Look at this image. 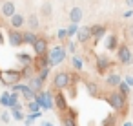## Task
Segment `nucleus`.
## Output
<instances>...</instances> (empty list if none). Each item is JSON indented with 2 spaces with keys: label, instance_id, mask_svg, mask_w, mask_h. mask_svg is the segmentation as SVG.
Masks as SVG:
<instances>
[{
  "label": "nucleus",
  "instance_id": "1",
  "mask_svg": "<svg viewBox=\"0 0 133 126\" xmlns=\"http://www.w3.org/2000/svg\"><path fill=\"white\" fill-rule=\"evenodd\" d=\"M106 102H108V104H109L115 111H124V110H126V97H124L122 93H118L117 90L108 93Z\"/></svg>",
  "mask_w": 133,
  "mask_h": 126
},
{
  "label": "nucleus",
  "instance_id": "2",
  "mask_svg": "<svg viewBox=\"0 0 133 126\" xmlns=\"http://www.w3.org/2000/svg\"><path fill=\"white\" fill-rule=\"evenodd\" d=\"M117 59L122 66H129L133 64V51L129 49V46L126 42H120L118 48H117Z\"/></svg>",
  "mask_w": 133,
  "mask_h": 126
},
{
  "label": "nucleus",
  "instance_id": "3",
  "mask_svg": "<svg viewBox=\"0 0 133 126\" xmlns=\"http://www.w3.org/2000/svg\"><path fill=\"white\" fill-rule=\"evenodd\" d=\"M53 86H55L57 91H62V90L69 88L71 86V75L68 71H57L55 77H53Z\"/></svg>",
  "mask_w": 133,
  "mask_h": 126
},
{
  "label": "nucleus",
  "instance_id": "4",
  "mask_svg": "<svg viewBox=\"0 0 133 126\" xmlns=\"http://www.w3.org/2000/svg\"><path fill=\"white\" fill-rule=\"evenodd\" d=\"M66 59V48L64 46H55L48 51V60H49V66H57L60 62H64Z\"/></svg>",
  "mask_w": 133,
  "mask_h": 126
},
{
  "label": "nucleus",
  "instance_id": "5",
  "mask_svg": "<svg viewBox=\"0 0 133 126\" xmlns=\"http://www.w3.org/2000/svg\"><path fill=\"white\" fill-rule=\"evenodd\" d=\"M20 79H22V71H18V70H6V71L2 73V80H4V84H8V86L18 84Z\"/></svg>",
  "mask_w": 133,
  "mask_h": 126
},
{
  "label": "nucleus",
  "instance_id": "6",
  "mask_svg": "<svg viewBox=\"0 0 133 126\" xmlns=\"http://www.w3.org/2000/svg\"><path fill=\"white\" fill-rule=\"evenodd\" d=\"M35 102L40 106V108H46V110H51L55 108V102H53V97L49 91H42V93H37L35 97Z\"/></svg>",
  "mask_w": 133,
  "mask_h": 126
},
{
  "label": "nucleus",
  "instance_id": "7",
  "mask_svg": "<svg viewBox=\"0 0 133 126\" xmlns=\"http://www.w3.org/2000/svg\"><path fill=\"white\" fill-rule=\"evenodd\" d=\"M33 49H35V55L37 57H42V55H48V40L44 37H38L33 44Z\"/></svg>",
  "mask_w": 133,
  "mask_h": 126
},
{
  "label": "nucleus",
  "instance_id": "8",
  "mask_svg": "<svg viewBox=\"0 0 133 126\" xmlns=\"http://www.w3.org/2000/svg\"><path fill=\"white\" fill-rule=\"evenodd\" d=\"M95 64H97V71L98 73H106L108 68L111 66V60H109L108 55H98V57H95Z\"/></svg>",
  "mask_w": 133,
  "mask_h": 126
},
{
  "label": "nucleus",
  "instance_id": "9",
  "mask_svg": "<svg viewBox=\"0 0 133 126\" xmlns=\"http://www.w3.org/2000/svg\"><path fill=\"white\" fill-rule=\"evenodd\" d=\"M89 39H91V28H89V26L78 28V31H77V40H78V44H86Z\"/></svg>",
  "mask_w": 133,
  "mask_h": 126
},
{
  "label": "nucleus",
  "instance_id": "10",
  "mask_svg": "<svg viewBox=\"0 0 133 126\" xmlns=\"http://www.w3.org/2000/svg\"><path fill=\"white\" fill-rule=\"evenodd\" d=\"M8 39H9V44L15 46V48L24 44V40H22V33H20L18 29H9V31H8Z\"/></svg>",
  "mask_w": 133,
  "mask_h": 126
},
{
  "label": "nucleus",
  "instance_id": "11",
  "mask_svg": "<svg viewBox=\"0 0 133 126\" xmlns=\"http://www.w3.org/2000/svg\"><path fill=\"white\" fill-rule=\"evenodd\" d=\"M0 11H2V17L6 18H11L17 9H15V2H11V0H6V2H2V8H0Z\"/></svg>",
  "mask_w": 133,
  "mask_h": 126
},
{
  "label": "nucleus",
  "instance_id": "12",
  "mask_svg": "<svg viewBox=\"0 0 133 126\" xmlns=\"http://www.w3.org/2000/svg\"><path fill=\"white\" fill-rule=\"evenodd\" d=\"M106 31H108L106 26H102V24H95V26L91 28V39H93L95 42H98L102 37H106Z\"/></svg>",
  "mask_w": 133,
  "mask_h": 126
},
{
  "label": "nucleus",
  "instance_id": "13",
  "mask_svg": "<svg viewBox=\"0 0 133 126\" xmlns=\"http://www.w3.org/2000/svg\"><path fill=\"white\" fill-rule=\"evenodd\" d=\"M118 37L115 35V33H109L108 37H106V40H104V46H106V49L108 51H117V48H118Z\"/></svg>",
  "mask_w": 133,
  "mask_h": 126
},
{
  "label": "nucleus",
  "instance_id": "14",
  "mask_svg": "<svg viewBox=\"0 0 133 126\" xmlns=\"http://www.w3.org/2000/svg\"><path fill=\"white\" fill-rule=\"evenodd\" d=\"M53 102H55V106H57L60 111H66V110L69 108V104H68V99L64 97V93H62V91H57V95L53 97Z\"/></svg>",
  "mask_w": 133,
  "mask_h": 126
},
{
  "label": "nucleus",
  "instance_id": "15",
  "mask_svg": "<svg viewBox=\"0 0 133 126\" xmlns=\"http://www.w3.org/2000/svg\"><path fill=\"white\" fill-rule=\"evenodd\" d=\"M122 82V77L118 73H109L106 77V86L108 88H118V84Z\"/></svg>",
  "mask_w": 133,
  "mask_h": 126
},
{
  "label": "nucleus",
  "instance_id": "16",
  "mask_svg": "<svg viewBox=\"0 0 133 126\" xmlns=\"http://www.w3.org/2000/svg\"><path fill=\"white\" fill-rule=\"evenodd\" d=\"M84 18V11L80 9V8H73L71 11H69V20H71V24H77L78 26V22Z\"/></svg>",
  "mask_w": 133,
  "mask_h": 126
},
{
  "label": "nucleus",
  "instance_id": "17",
  "mask_svg": "<svg viewBox=\"0 0 133 126\" xmlns=\"http://www.w3.org/2000/svg\"><path fill=\"white\" fill-rule=\"evenodd\" d=\"M9 20H11V28H13V29H18V28H22V26L26 24V18H24V15H20V13H15Z\"/></svg>",
  "mask_w": 133,
  "mask_h": 126
},
{
  "label": "nucleus",
  "instance_id": "18",
  "mask_svg": "<svg viewBox=\"0 0 133 126\" xmlns=\"http://www.w3.org/2000/svg\"><path fill=\"white\" fill-rule=\"evenodd\" d=\"M40 15H42L44 18H51V15H53V6H51V2H44V4L40 6Z\"/></svg>",
  "mask_w": 133,
  "mask_h": 126
},
{
  "label": "nucleus",
  "instance_id": "19",
  "mask_svg": "<svg viewBox=\"0 0 133 126\" xmlns=\"http://www.w3.org/2000/svg\"><path fill=\"white\" fill-rule=\"evenodd\" d=\"M86 88H88V93L93 95V97H100V86L97 82H86Z\"/></svg>",
  "mask_w": 133,
  "mask_h": 126
},
{
  "label": "nucleus",
  "instance_id": "20",
  "mask_svg": "<svg viewBox=\"0 0 133 126\" xmlns=\"http://www.w3.org/2000/svg\"><path fill=\"white\" fill-rule=\"evenodd\" d=\"M38 26H40L38 15H29V17H28V28H29V31H37Z\"/></svg>",
  "mask_w": 133,
  "mask_h": 126
},
{
  "label": "nucleus",
  "instance_id": "21",
  "mask_svg": "<svg viewBox=\"0 0 133 126\" xmlns=\"http://www.w3.org/2000/svg\"><path fill=\"white\" fill-rule=\"evenodd\" d=\"M20 91H22V95H24L28 100H33V99L37 97V93H35L29 86H26V84H20Z\"/></svg>",
  "mask_w": 133,
  "mask_h": 126
},
{
  "label": "nucleus",
  "instance_id": "22",
  "mask_svg": "<svg viewBox=\"0 0 133 126\" xmlns=\"http://www.w3.org/2000/svg\"><path fill=\"white\" fill-rule=\"evenodd\" d=\"M37 39H38V37H37L33 31H26V33H22V40H24V44H29V46H33Z\"/></svg>",
  "mask_w": 133,
  "mask_h": 126
},
{
  "label": "nucleus",
  "instance_id": "23",
  "mask_svg": "<svg viewBox=\"0 0 133 126\" xmlns=\"http://www.w3.org/2000/svg\"><path fill=\"white\" fill-rule=\"evenodd\" d=\"M35 66L38 68V71H40L42 68H49V60H48V55L37 57V59H35Z\"/></svg>",
  "mask_w": 133,
  "mask_h": 126
},
{
  "label": "nucleus",
  "instance_id": "24",
  "mask_svg": "<svg viewBox=\"0 0 133 126\" xmlns=\"http://www.w3.org/2000/svg\"><path fill=\"white\" fill-rule=\"evenodd\" d=\"M42 84H44V80H40L38 77H33V79L29 80V88H31L35 93H38V91L42 90Z\"/></svg>",
  "mask_w": 133,
  "mask_h": 126
},
{
  "label": "nucleus",
  "instance_id": "25",
  "mask_svg": "<svg viewBox=\"0 0 133 126\" xmlns=\"http://www.w3.org/2000/svg\"><path fill=\"white\" fill-rule=\"evenodd\" d=\"M17 59H18V62L24 64V66H31V62H33V57H31L29 53H18Z\"/></svg>",
  "mask_w": 133,
  "mask_h": 126
},
{
  "label": "nucleus",
  "instance_id": "26",
  "mask_svg": "<svg viewBox=\"0 0 133 126\" xmlns=\"http://www.w3.org/2000/svg\"><path fill=\"white\" fill-rule=\"evenodd\" d=\"M71 64H73V68H75V70H78V71L84 68V60H82L78 55H73V57H71Z\"/></svg>",
  "mask_w": 133,
  "mask_h": 126
},
{
  "label": "nucleus",
  "instance_id": "27",
  "mask_svg": "<svg viewBox=\"0 0 133 126\" xmlns=\"http://www.w3.org/2000/svg\"><path fill=\"white\" fill-rule=\"evenodd\" d=\"M115 122H117V115H115V113H109V115L102 121V126H115Z\"/></svg>",
  "mask_w": 133,
  "mask_h": 126
},
{
  "label": "nucleus",
  "instance_id": "28",
  "mask_svg": "<svg viewBox=\"0 0 133 126\" xmlns=\"http://www.w3.org/2000/svg\"><path fill=\"white\" fill-rule=\"evenodd\" d=\"M129 90H131V88H129V86H128L126 82H120V84H118V90H117V91H118V93H122L124 97H128V95H129Z\"/></svg>",
  "mask_w": 133,
  "mask_h": 126
},
{
  "label": "nucleus",
  "instance_id": "29",
  "mask_svg": "<svg viewBox=\"0 0 133 126\" xmlns=\"http://www.w3.org/2000/svg\"><path fill=\"white\" fill-rule=\"evenodd\" d=\"M124 35H126L128 40H133V24H128L124 28Z\"/></svg>",
  "mask_w": 133,
  "mask_h": 126
},
{
  "label": "nucleus",
  "instance_id": "30",
  "mask_svg": "<svg viewBox=\"0 0 133 126\" xmlns=\"http://www.w3.org/2000/svg\"><path fill=\"white\" fill-rule=\"evenodd\" d=\"M17 100H18V93H15V91H13V93H9V108L17 106V104H18Z\"/></svg>",
  "mask_w": 133,
  "mask_h": 126
},
{
  "label": "nucleus",
  "instance_id": "31",
  "mask_svg": "<svg viewBox=\"0 0 133 126\" xmlns=\"http://www.w3.org/2000/svg\"><path fill=\"white\" fill-rule=\"evenodd\" d=\"M66 31H68V37H73V35H77V31H78V26H77V24H71L69 28H66Z\"/></svg>",
  "mask_w": 133,
  "mask_h": 126
},
{
  "label": "nucleus",
  "instance_id": "32",
  "mask_svg": "<svg viewBox=\"0 0 133 126\" xmlns=\"http://www.w3.org/2000/svg\"><path fill=\"white\" fill-rule=\"evenodd\" d=\"M38 117H40V111H37V113H29V115H28V119H26V124H28V126H29V124H33V121H35V119H38Z\"/></svg>",
  "mask_w": 133,
  "mask_h": 126
},
{
  "label": "nucleus",
  "instance_id": "33",
  "mask_svg": "<svg viewBox=\"0 0 133 126\" xmlns=\"http://www.w3.org/2000/svg\"><path fill=\"white\" fill-rule=\"evenodd\" d=\"M48 75H49V68H42V70L38 71V79H40V80H46Z\"/></svg>",
  "mask_w": 133,
  "mask_h": 126
},
{
  "label": "nucleus",
  "instance_id": "34",
  "mask_svg": "<svg viewBox=\"0 0 133 126\" xmlns=\"http://www.w3.org/2000/svg\"><path fill=\"white\" fill-rule=\"evenodd\" d=\"M62 124H64V126H77V122H75L73 119H69V117H66V115L62 117Z\"/></svg>",
  "mask_w": 133,
  "mask_h": 126
},
{
  "label": "nucleus",
  "instance_id": "35",
  "mask_svg": "<svg viewBox=\"0 0 133 126\" xmlns=\"http://www.w3.org/2000/svg\"><path fill=\"white\" fill-rule=\"evenodd\" d=\"M0 104H2V106H9V93H4L2 97H0Z\"/></svg>",
  "mask_w": 133,
  "mask_h": 126
},
{
  "label": "nucleus",
  "instance_id": "36",
  "mask_svg": "<svg viewBox=\"0 0 133 126\" xmlns=\"http://www.w3.org/2000/svg\"><path fill=\"white\" fill-rule=\"evenodd\" d=\"M57 37H58V40H66V39H68V31H66V29H58Z\"/></svg>",
  "mask_w": 133,
  "mask_h": 126
},
{
  "label": "nucleus",
  "instance_id": "37",
  "mask_svg": "<svg viewBox=\"0 0 133 126\" xmlns=\"http://www.w3.org/2000/svg\"><path fill=\"white\" fill-rule=\"evenodd\" d=\"M13 119H15V121H22V119H24L22 111H20V110H13Z\"/></svg>",
  "mask_w": 133,
  "mask_h": 126
},
{
  "label": "nucleus",
  "instance_id": "38",
  "mask_svg": "<svg viewBox=\"0 0 133 126\" xmlns=\"http://www.w3.org/2000/svg\"><path fill=\"white\" fill-rule=\"evenodd\" d=\"M28 108H29V110H31V113H37V111H38V108H40V106H38V104H37V102H29V104H28Z\"/></svg>",
  "mask_w": 133,
  "mask_h": 126
},
{
  "label": "nucleus",
  "instance_id": "39",
  "mask_svg": "<svg viewBox=\"0 0 133 126\" xmlns=\"http://www.w3.org/2000/svg\"><path fill=\"white\" fill-rule=\"evenodd\" d=\"M68 49H69L71 53H75V51H77V44H75V42H68Z\"/></svg>",
  "mask_w": 133,
  "mask_h": 126
},
{
  "label": "nucleus",
  "instance_id": "40",
  "mask_svg": "<svg viewBox=\"0 0 133 126\" xmlns=\"http://www.w3.org/2000/svg\"><path fill=\"white\" fill-rule=\"evenodd\" d=\"M124 80H126V84H128L129 88L133 86V77H131V75H126V77H124Z\"/></svg>",
  "mask_w": 133,
  "mask_h": 126
},
{
  "label": "nucleus",
  "instance_id": "41",
  "mask_svg": "<svg viewBox=\"0 0 133 126\" xmlns=\"http://www.w3.org/2000/svg\"><path fill=\"white\" fill-rule=\"evenodd\" d=\"M0 121H2V122H9V113H2V115H0Z\"/></svg>",
  "mask_w": 133,
  "mask_h": 126
},
{
  "label": "nucleus",
  "instance_id": "42",
  "mask_svg": "<svg viewBox=\"0 0 133 126\" xmlns=\"http://www.w3.org/2000/svg\"><path fill=\"white\" fill-rule=\"evenodd\" d=\"M122 17H124V18H129V17H133V11H131V9H129V11H126V13H124V15H122Z\"/></svg>",
  "mask_w": 133,
  "mask_h": 126
},
{
  "label": "nucleus",
  "instance_id": "43",
  "mask_svg": "<svg viewBox=\"0 0 133 126\" xmlns=\"http://www.w3.org/2000/svg\"><path fill=\"white\" fill-rule=\"evenodd\" d=\"M124 2H126V6H128L129 9H133V0H124Z\"/></svg>",
  "mask_w": 133,
  "mask_h": 126
},
{
  "label": "nucleus",
  "instance_id": "44",
  "mask_svg": "<svg viewBox=\"0 0 133 126\" xmlns=\"http://www.w3.org/2000/svg\"><path fill=\"white\" fill-rule=\"evenodd\" d=\"M0 44H4V35L0 33Z\"/></svg>",
  "mask_w": 133,
  "mask_h": 126
},
{
  "label": "nucleus",
  "instance_id": "45",
  "mask_svg": "<svg viewBox=\"0 0 133 126\" xmlns=\"http://www.w3.org/2000/svg\"><path fill=\"white\" fill-rule=\"evenodd\" d=\"M42 126H53L51 122H42Z\"/></svg>",
  "mask_w": 133,
  "mask_h": 126
},
{
  "label": "nucleus",
  "instance_id": "46",
  "mask_svg": "<svg viewBox=\"0 0 133 126\" xmlns=\"http://www.w3.org/2000/svg\"><path fill=\"white\" fill-rule=\"evenodd\" d=\"M124 126H133V124L131 122H124Z\"/></svg>",
  "mask_w": 133,
  "mask_h": 126
},
{
  "label": "nucleus",
  "instance_id": "47",
  "mask_svg": "<svg viewBox=\"0 0 133 126\" xmlns=\"http://www.w3.org/2000/svg\"><path fill=\"white\" fill-rule=\"evenodd\" d=\"M131 104H133V102H131Z\"/></svg>",
  "mask_w": 133,
  "mask_h": 126
},
{
  "label": "nucleus",
  "instance_id": "48",
  "mask_svg": "<svg viewBox=\"0 0 133 126\" xmlns=\"http://www.w3.org/2000/svg\"><path fill=\"white\" fill-rule=\"evenodd\" d=\"M131 77H133V75H131Z\"/></svg>",
  "mask_w": 133,
  "mask_h": 126
}]
</instances>
